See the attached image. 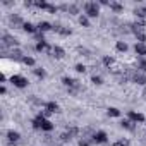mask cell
<instances>
[{
  "instance_id": "obj_1",
  "label": "cell",
  "mask_w": 146,
  "mask_h": 146,
  "mask_svg": "<svg viewBox=\"0 0 146 146\" xmlns=\"http://www.w3.org/2000/svg\"><path fill=\"white\" fill-rule=\"evenodd\" d=\"M31 124H33V127L35 129H38V131H45V132H50V131H53V124H52V120L50 119H46V117H43L41 113H38L33 120H31Z\"/></svg>"
},
{
  "instance_id": "obj_2",
  "label": "cell",
  "mask_w": 146,
  "mask_h": 146,
  "mask_svg": "<svg viewBox=\"0 0 146 146\" xmlns=\"http://www.w3.org/2000/svg\"><path fill=\"white\" fill-rule=\"evenodd\" d=\"M83 9H84V16H88L90 19H95L100 16V4L98 2H86L83 5Z\"/></svg>"
},
{
  "instance_id": "obj_3",
  "label": "cell",
  "mask_w": 146,
  "mask_h": 146,
  "mask_svg": "<svg viewBox=\"0 0 146 146\" xmlns=\"http://www.w3.org/2000/svg\"><path fill=\"white\" fill-rule=\"evenodd\" d=\"M16 88H19V90H24V88H28V84H29V81H28V78L26 76H23V74H14V76H11V79H9Z\"/></svg>"
},
{
  "instance_id": "obj_4",
  "label": "cell",
  "mask_w": 146,
  "mask_h": 146,
  "mask_svg": "<svg viewBox=\"0 0 146 146\" xmlns=\"http://www.w3.org/2000/svg\"><path fill=\"white\" fill-rule=\"evenodd\" d=\"M127 119H129L132 124H146V117H144V113L136 112V110H131V112L127 113Z\"/></svg>"
},
{
  "instance_id": "obj_5",
  "label": "cell",
  "mask_w": 146,
  "mask_h": 146,
  "mask_svg": "<svg viewBox=\"0 0 146 146\" xmlns=\"http://www.w3.org/2000/svg\"><path fill=\"white\" fill-rule=\"evenodd\" d=\"M91 141L95 144H107L108 143V134L105 131H96L93 136H91Z\"/></svg>"
},
{
  "instance_id": "obj_6",
  "label": "cell",
  "mask_w": 146,
  "mask_h": 146,
  "mask_svg": "<svg viewBox=\"0 0 146 146\" xmlns=\"http://www.w3.org/2000/svg\"><path fill=\"white\" fill-rule=\"evenodd\" d=\"M62 84L67 90H79V81H76L74 78H69V76H64L62 78Z\"/></svg>"
},
{
  "instance_id": "obj_7",
  "label": "cell",
  "mask_w": 146,
  "mask_h": 146,
  "mask_svg": "<svg viewBox=\"0 0 146 146\" xmlns=\"http://www.w3.org/2000/svg\"><path fill=\"white\" fill-rule=\"evenodd\" d=\"M132 81L136 84H139V86H146V74H144V72H141V70H137L136 74L132 76Z\"/></svg>"
},
{
  "instance_id": "obj_8",
  "label": "cell",
  "mask_w": 146,
  "mask_h": 146,
  "mask_svg": "<svg viewBox=\"0 0 146 146\" xmlns=\"http://www.w3.org/2000/svg\"><path fill=\"white\" fill-rule=\"evenodd\" d=\"M36 26H38V33H41V35H43V33H48V31L53 29V24L48 23V21H41V23H38Z\"/></svg>"
},
{
  "instance_id": "obj_9",
  "label": "cell",
  "mask_w": 146,
  "mask_h": 146,
  "mask_svg": "<svg viewBox=\"0 0 146 146\" xmlns=\"http://www.w3.org/2000/svg\"><path fill=\"white\" fill-rule=\"evenodd\" d=\"M19 139H21V132L19 131H14V129L7 131V141L9 143H17Z\"/></svg>"
},
{
  "instance_id": "obj_10",
  "label": "cell",
  "mask_w": 146,
  "mask_h": 146,
  "mask_svg": "<svg viewBox=\"0 0 146 146\" xmlns=\"http://www.w3.org/2000/svg\"><path fill=\"white\" fill-rule=\"evenodd\" d=\"M23 29L28 35H38V26H35L33 23H24L23 24Z\"/></svg>"
},
{
  "instance_id": "obj_11",
  "label": "cell",
  "mask_w": 146,
  "mask_h": 146,
  "mask_svg": "<svg viewBox=\"0 0 146 146\" xmlns=\"http://www.w3.org/2000/svg\"><path fill=\"white\" fill-rule=\"evenodd\" d=\"M134 52H136V55H139L141 58H144L146 57V43H136L134 45Z\"/></svg>"
},
{
  "instance_id": "obj_12",
  "label": "cell",
  "mask_w": 146,
  "mask_h": 146,
  "mask_svg": "<svg viewBox=\"0 0 146 146\" xmlns=\"http://www.w3.org/2000/svg\"><path fill=\"white\" fill-rule=\"evenodd\" d=\"M53 31H57L60 36H70V35H72V31H70L69 28H65V26H60V24L53 26Z\"/></svg>"
},
{
  "instance_id": "obj_13",
  "label": "cell",
  "mask_w": 146,
  "mask_h": 146,
  "mask_svg": "<svg viewBox=\"0 0 146 146\" xmlns=\"http://www.w3.org/2000/svg\"><path fill=\"white\" fill-rule=\"evenodd\" d=\"M52 55H53L55 58H64V57H65V50H64L62 46L55 45V46H52Z\"/></svg>"
},
{
  "instance_id": "obj_14",
  "label": "cell",
  "mask_w": 146,
  "mask_h": 146,
  "mask_svg": "<svg viewBox=\"0 0 146 146\" xmlns=\"http://www.w3.org/2000/svg\"><path fill=\"white\" fill-rule=\"evenodd\" d=\"M108 7H110V11H113L115 14H119V12L124 11V5H122L120 2H113V0H110V2H108Z\"/></svg>"
},
{
  "instance_id": "obj_15",
  "label": "cell",
  "mask_w": 146,
  "mask_h": 146,
  "mask_svg": "<svg viewBox=\"0 0 146 146\" xmlns=\"http://www.w3.org/2000/svg\"><path fill=\"white\" fill-rule=\"evenodd\" d=\"M45 108H46L50 113H55V112H58V110H60V107H58V103H57V102H46V103H45Z\"/></svg>"
},
{
  "instance_id": "obj_16",
  "label": "cell",
  "mask_w": 146,
  "mask_h": 146,
  "mask_svg": "<svg viewBox=\"0 0 146 146\" xmlns=\"http://www.w3.org/2000/svg\"><path fill=\"white\" fill-rule=\"evenodd\" d=\"M21 62H23L24 65H28V67H35V65H36V60H35L31 55H24V57L21 58Z\"/></svg>"
},
{
  "instance_id": "obj_17",
  "label": "cell",
  "mask_w": 146,
  "mask_h": 146,
  "mask_svg": "<svg viewBox=\"0 0 146 146\" xmlns=\"http://www.w3.org/2000/svg\"><path fill=\"white\" fill-rule=\"evenodd\" d=\"M33 72H35V76H36L38 79H45V78H46V70H45L43 67H35Z\"/></svg>"
},
{
  "instance_id": "obj_18",
  "label": "cell",
  "mask_w": 146,
  "mask_h": 146,
  "mask_svg": "<svg viewBox=\"0 0 146 146\" xmlns=\"http://www.w3.org/2000/svg\"><path fill=\"white\" fill-rule=\"evenodd\" d=\"M46 48H50V46H48V43H46L45 40H40V41H36V45H35V50H36V52H45Z\"/></svg>"
},
{
  "instance_id": "obj_19",
  "label": "cell",
  "mask_w": 146,
  "mask_h": 146,
  "mask_svg": "<svg viewBox=\"0 0 146 146\" xmlns=\"http://www.w3.org/2000/svg\"><path fill=\"white\" fill-rule=\"evenodd\" d=\"M115 50L120 52V53H125V52L129 50V45H127L125 41H117V43H115Z\"/></svg>"
},
{
  "instance_id": "obj_20",
  "label": "cell",
  "mask_w": 146,
  "mask_h": 146,
  "mask_svg": "<svg viewBox=\"0 0 146 146\" xmlns=\"http://www.w3.org/2000/svg\"><path fill=\"white\" fill-rule=\"evenodd\" d=\"M33 5L38 7V9H41V11H46L48 9V2H46V0H35Z\"/></svg>"
},
{
  "instance_id": "obj_21",
  "label": "cell",
  "mask_w": 146,
  "mask_h": 146,
  "mask_svg": "<svg viewBox=\"0 0 146 146\" xmlns=\"http://www.w3.org/2000/svg\"><path fill=\"white\" fill-rule=\"evenodd\" d=\"M78 21H79V24H81L83 28H90V26H91V23H90V17H88V16H84V14H81Z\"/></svg>"
},
{
  "instance_id": "obj_22",
  "label": "cell",
  "mask_w": 146,
  "mask_h": 146,
  "mask_svg": "<svg viewBox=\"0 0 146 146\" xmlns=\"http://www.w3.org/2000/svg\"><path fill=\"white\" fill-rule=\"evenodd\" d=\"M107 115L108 117H120V110L117 107H108L107 108Z\"/></svg>"
},
{
  "instance_id": "obj_23",
  "label": "cell",
  "mask_w": 146,
  "mask_h": 146,
  "mask_svg": "<svg viewBox=\"0 0 146 146\" xmlns=\"http://www.w3.org/2000/svg\"><path fill=\"white\" fill-rule=\"evenodd\" d=\"M120 127H122V129H127V131H132V129H134V124H132L129 119H122V120H120Z\"/></svg>"
},
{
  "instance_id": "obj_24",
  "label": "cell",
  "mask_w": 146,
  "mask_h": 146,
  "mask_svg": "<svg viewBox=\"0 0 146 146\" xmlns=\"http://www.w3.org/2000/svg\"><path fill=\"white\" fill-rule=\"evenodd\" d=\"M102 62H103V65H105V67H112V65L115 64V58H113V57H110V55H105V57L102 58Z\"/></svg>"
},
{
  "instance_id": "obj_25",
  "label": "cell",
  "mask_w": 146,
  "mask_h": 146,
  "mask_svg": "<svg viewBox=\"0 0 146 146\" xmlns=\"http://www.w3.org/2000/svg\"><path fill=\"white\" fill-rule=\"evenodd\" d=\"M91 83H93L95 86H102V84H103V78L95 74V76H91Z\"/></svg>"
},
{
  "instance_id": "obj_26",
  "label": "cell",
  "mask_w": 146,
  "mask_h": 146,
  "mask_svg": "<svg viewBox=\"0 0 146 146\" xmlns=\"http://www.w3.org/2000/svg\"><path fill=\"white\" fill-rule=\"evenodd\" d=\"M60 139H62V143H69V141L72 139V134H70L69 131H65V132L60 134Z\"/></svg>"
},
{
  "instance_id": "obj_27",
  "label": "cell",
  "mask_w": 146,
  "mask_h": 146,
  "mask_svg": "<svg viewBox=\"0 0 146 146\" xmlns=\"http://www.w3.org/2000/svg\"><path fill=\"white\" fill-rule=\"evenodd\" d=\"M134 35H136L137 43H146V35H144L143 31H137V33H134Z\"/></svg>"
},
{
  "instance_id": "obj_28",
  "label": "cell",
  "mask_w": 146,
  "mask_h": 146,
  "mask_svg": "<svg viewBox=\"0 0 146 146\" xmlns=\"http://www.w3.org/2000/svg\"><path fill=\"white\" fill-rule=\"evenodd\" d=\"M113 146H131V144H129V141H127V139L120 137V139H117V141L113 143Z\"/></svg>"
},
{
  "instance_id": "obj_29",
  "label": "cell",
  "mask_w": 146,
  "mask_h": 146,
  "mask_svg": "<svg viewBox=\"0 0 146 146\" xmlns=\"http://www.w3.org/2000/svg\"><path fill=\"white\" fill-rule=\"evenodd\" d=\"M74 69H76V72H79V74H84V72H86V65L84 64H76Z\"/></svg>"
},
{
  "instance_id": "obj_30",
  "label": "cell",
  "mask_w": 146,
  "mask_h": 146,
  "mask_svg": "<svg viewBox=\"0 0 146 146\" xmlns=\"http://www.w3.org/2000/svg\"><path fill=\"white\" fill-rule=\"evenodd\" d=\"M4 40H7V41H5L7 45H17V40H16V38H11V36H7V35H4Z\"/></svg>"
},
{
  "instance_id": "obj_31",
  "label": "cell",
  "mask_w": 146,
  "mask_h": 146,
  "mask_svg": "<svg viewBox=\"0 0 146 146\" xmlns=\"http://www.w3.org/2000/svg\"><path fill=\"white\" fill-rule=\"evenodd\" d=\"M139 70L146 74V58H141L139 60Z\"/></svg>"
},
{
  "instance_id": "obj_32",
  "label": "cell",
  "mask_w": 146,
  "mask_h": 146,
  "mask_svg": "<svg viewBox=\"0 0 146 146\" xmlns=\"http://www.w3.org/2000/svg\"><path fill=\"white\" fill-rule=\"evenodd\" d=\"M50 14H57V11H58V7L57 5H53V4H48V9H46Z\"/></svg>"
},
{
  "instance_id": "obj_33",
  "label": "cell",
  "mask_w": 146,
  "mask_h": 146,
  "mask_svg": "<svg viewBox=\"0 0 146 146\" xmlns=\"http://www.w3.org/2000/svg\"><path fill=\"white\" fill-rule=\"evenodd\" d=\"M91 143H93V141H90V139H81V141L78 143V146H91Z\"/></svg>"
},
{
  "instance_id": "obj_34",
  "label": "cell",
  "mask_w": 146,
  "mask_h": 146,
  "mask_svg": "<svg viewBox=\"0 0 146 146\" xmlns=\"http://www.w3.org/2000/svg\"><path fill=\"white\" fill-rule=\"evenodd\" d=\"M0 93H2V95H5V93H7V88H5L4 84H2V88H0Z\"/></svg>"
},
{
  "instance_id": "obj_35",
  "label": "cell",
  "mask_w": 146,
  "mask_h": 146,
  "mask_svg": "<svg viewBox=\"0 0 146 146\" xmlns=\"http://www.w3.org/2000/svg\"><path fill=\"white\" fill-rule=\"evenodd\" d=\"M143 95H144V96H146V88H144V93H143Z\"/></svg>"
},
{
  "instance_id": "obj_36",
  "label": "cell",
  "mask_w": 146,
  "mask_h": 146,
  "mask_svg": "<svg viewBox=\"0 0 146 146\" xmlns=\"http://www.w3.org/2000/svg\"><path fill=\"white\" fill-rule=\"evenodd\" d=\"M144 11H146V5H144Z\"/></svg>"
}]
</instances>
